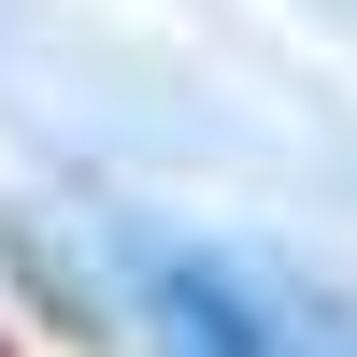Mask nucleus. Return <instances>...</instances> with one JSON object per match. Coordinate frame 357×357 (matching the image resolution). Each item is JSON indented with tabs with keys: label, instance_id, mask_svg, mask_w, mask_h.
<instances>
[{
	"label": "nucleus",
	"instance_id": "obj_1",
	"mask_svg": "<svg viewBox=\"0 0 357 357\" xmlns=\"http://www.w3.org/2000/svg\"><path fill=\"white\" fill-rule=\"evenodd\" d=\"M143 301H158V329L186 343V357H301L229 272H200V257H143Z\"/></svg>",
	"mask_w": 357,
	"mask_h": 357
}]
</instances>
